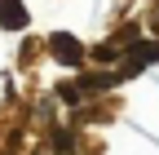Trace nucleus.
Masks as SVG:
<instances>
[{"label":"nucleus","instance_id":"nucleus-4","mask_svg":"<svg viewBox=\"0 0 159 155\" xmlns=\"http://www.w3.org/2000/svg\"><path fill=\"white\" fill-rule=\"evenodd\" d=\"M57 98H62V102H71V106H75L80 98H84V93H80V89H75V80H62V84H57Z\"/></svg>","mask_w":159,"mask_h":155},{"label":"nucleus","instance_id":"nucleus-3","mask_svg":"<svg viewBox=\"0 0 159 155\" xmlns=\"http://www.w3.org/2000/svg\"><path fill=\"white\" fill-rule=\"evenodd\" d=\"M124 53L133 58L137 67H150V62H159V40H133Z\"/></svg>","mask_w":159,"mask_h":155},{"label":"nucleus","instance_id":"nucleus-2","mask_svg":"<svg viewBox=\"0 0 159 155\" xmlns=\"http://www.w3.org/2000/svg\"><path fill=\"white\" fill-rule=\"evenodd\" d=\"M0 27L5 31H22L27 27V5L22 0H0Z\"/></svg>","mask_w":159,"mask_h":155},{"label":"nucleus","instance_id":"nucleus-1","mask_svg":"<svg viewBox=\"0 0 159 155\" xmlns=\"http://www.w3.org/2000/svg\"><path fill=\"white\" fill-rule=\"evenodd\" d=\"M49 53H53L62 67H80V62H84V45H80L71 31H53V35H49Z\"/></svg>","mask_w":159,"mask_h":155}]
</instances>
